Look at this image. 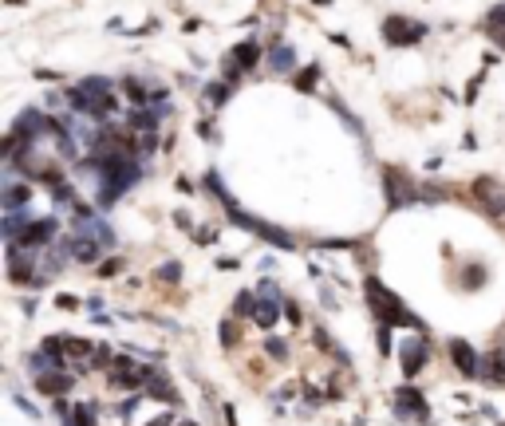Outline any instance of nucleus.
<instances>
[{
    "instance_id": "nucleus-11",
    "label": "nucleus",
    "mask_w": 505,
    "mask_h": 426,
    "mask_svg": "<svg viewBox=\"0 0 505 426\" xmlns=\"http://www.w3.org/2000/svg\"><path fill=\"white\" fill-rule=\"evenodd\" d=\"M36 379H40L44 395H68L71 391V375H63V371H56V375H36Z\"/></svg>"
},
{
    "instance_id": "nucleus-22",
    "label": "nucleus",
    "mask_w": 505,
    "mask_h": 426,
    "mask_svg": "<svg viewBox=\"0 0 505 426\" xmlns=\"http://www.w3.org/2000/svg\"><path fill=\"white\" fill-rule=\"evenodd\" d=\"M221 327H225V332H221V339H225V347H233V344H237V327H233V324H221Z\"/></svg>"
},
{
    "instance_id": "nucleus-2",
    "label": "nucleus",
    "mask_w": 505,
    "mask_h": 426,
    "mask_svg": "<svg viewBox=\"0 0 505 426\" xmlns=\"http://www.w3.org/2000/svg\"><path fill=\"white\" fill-rule=\"evenodd\" d=\"M423 24H411L406 16H387L383 20V36H387V44H395V48H406V44H415V40H423Z\"/></svg>"
},
{
    "instance_id": "nucleus-1",
    "label": "nucleus",
    "mask_w": 505,
    "mask_h": 426,
    "mask_svg": "<svg viewBox=\"0 0 505 426\" xmlns=\"http://www.w3.org/2000/svg\"><path fill=\"white\" fill-rule=\"evenodd\" d=\"M367 300H371V308H375V316L383 320V327H391V324H399V327H423V320L418 316H411L403 304H399V296L395 292H387L383 284H379L375 277H367Z\"/></svg>"
},
{
    "instance_id": "nucleus-7",
    "label": "nucleus",
    "mask_w": 505,
    "mask_h": 426,
    "mask_svg": "<svg viewBox=\"0 0 505 426\" xmlns=\"http://www.w3.org/2000/svg\"><path fill=\"white\" fill-rule=\"evenodd\" d=\"M233 221H237V225H245V229H253V233H261V237H268L273 241V245H292V241L285 237V233H280V229H273V225H265V221H257V218H249V213H241V209H233Z\"/></svg>"
},
{
    "instance_id": "nucleus-17",
    "label": "nucleus",
    "mask_w": 505,
    "mask_h": 426,
    "mask_svg": "<svg viewBox=\"0 0 505 426\" xmlns=\"http://www.w3.org/2000/svg\"><path fill=\"white\" fill-rule=\"evenodd\" d=\"M71 253H75L80 261H95V257H99V241H75Z\"/></svg>"
},
{
    "instance_id": "nucleus-23",
    "label": "nucleus",
    "mask_w": 505,
    "mask_h": 426,
    "mask_svg": "<svg viewBox=\"0 0 505 426\" xmlns=\"http://www.w3.org/2000/svg\"><path fill=\"white\" fill-rule=\"evenodd\" d=\"M123 268V261H107V265L99 268V277H115V272H119Z\"/></svg>"
},
{
    "instance_id": "nucleus-15",
    "label": "nucleus",
    "mask_w": 505,
    "mask_h": 426,
    "mask_svg": "<svg viewBox=\"0 0 505 426\" xmlns=\"http://www.w3.org/2000/svg\"><path fill=\"white\" fill-rule=\"evenodd\" d=\"M292 63H297V56H292V48H285V44H277V48H273V71H292Z\"/></svg>"
},
{
    "instance_id": "nucleus-18",
    "label": "nucleus",
    "mask_w": 505,
    "mask_h": 426,
    "mask_svg": "<svg viewBox=\"0 0 505 426\" xmlns=\"http://www.w3.org/2000/svg\"><path fill=\"white\" fill-rule=\"evenodd\" d=\"M316 80H320V68H304V71H300V80H297V87L300 91H312V87H316Z\"/></svg>"
},
{
    "instance_id": "nucleus-12",
    "label": "nucleus",
    "mask_w": 505,
    "mask_h": 426,
    "mask_svg": "<svg viewBox=\"0 0 505 426\" xmlns=\"http://www.w3.org/2000/svg\"><path fill=\"white\" fill-rule=\"evenodd\" d=\"M60 418H63V426H95V411L91 406H75V411L60 406Z\"/></svg>"
},
{
    "instance_id": "nucleus-8",
    "label": "nucleus",
    "mask_w": 505,
    "mask_h": 426,
    "mask_svg": "<svg viewBox=\"0 0 505 426\" xmlns=\"http://www.w3.org/2000/svg\"><path fill=\"white\" fill-rule=\"evenodd\" d=\"M399 415H415L418 422H426V415H430V411H426L423 395H418L415 387H403V391H399Z\"/></svg>"
},
{
    "instance_id": "nucleus-21",
    "label": "nucleus",
    "mask_w": 505,
    "mask_h": 426,
    "mask_svg": "<svg viewBox=\"0 0 505 426\" xmlns=\"http://www.w3.org/2000/svg\"><path fill=\"white\" fill-rule=\"evenodd\" d=\"M265 347H268V356H277V359H280V356H288V347L280 344V339H268Z\"/></svg>"
},
{
    "instance_id": "nucleus-4",
    "label": "nucleus",
    "mask_w": 505,
    "mask_h": 426,
    "mask_svg": "<svg viewBox=\"0 0 505 426\" xmlns=\"http://www.w3.org/2000/svg\"><path fill=\"white\" fill-rule=\"evenodd\" d=\"M399 359H403V371L406 375H418L423 371V363H426V344L423 339H403V347H399Z\"/></svg>"
},
{
    "instance_id": "nucleus-16",
    "label": "nucleus",
    "mask_w": 505,
    "mask_h": 426,
    "mask_svg": "<svg viewBox=\"0 0 505 426\" xmlns=\"http://www.w3.org/2000/svg\"><path fill=\"white\" fill-rule=\"evenodd\" d=\"M24 198H28V189H20L16 182H8V186H4V206H8V213H16V209L24 206Z\"/></svg>"
},
{
    "instance_id": "nucleus-6",
    "label": "nucleus",
    "mask_w": 505,
    "mask_h": 426,
    "mask_svg": "<svg viewBox=\"0 0 505 426\" xmlns=\"http://www.w3.org/2000/svg\"><path fill=\"white\" fill-rule=\"evenodd\" d=\"M51 233H56V221H51V218H44V221H28L16 245H28V249H36V245H48V241H51Z\"/></svg>"
},
{
    "instance_id": "nucleus-19",
    "label": "nucleus",
    "mask_w": 505,
    "mask_h": 426,
    "mask_svg": "<svg viewBox=\"0 0 505 426\" xmlns=\"http://www.w3.org/2000/svg\"><path fill=\"white\" fill-rule=\"evenodd\" d=\"M485 371H490V379H497V383H501V379H505V356H490Z\"/></svg>"
},
{
    "instance_id": "nucleus-9",
    "label": "nucleus",
    "mask_w": 505,
    "mask_h": 426,
    "mask_svg": "<svg viewBox=\"0 0 505 426\" xmlns=\"http://www.w3.org/2000/svg\"><path fill=\"white\" fill-rule=\"evenodd\" d=\"M383 178H387V194H391V206H406V201H415V186H411V182H403L395 170H387Z\"/></svg>"
},
{
    "instance_id": "nucleus-10",
    "label": "nucleus",
    "mask_w": 505,
    "mask_h": 426,
    "mask_svg": "<svg viewBox=\"0 0 505 426\" xmlns=\"http://www.w3.org/2000/svg\"><path fill=\"white\" fill-rule=\"evenodd\" d=\"M233 60H237V68L241 71H253L261 63V48H257V40H241L237 48H233Z\"/></svg>"
},
{
    "instance_id": "nucleus-20",
    "label": "nucleus",
    "mask_w": 505,
    "mask_h": 426,
    "mask_svg": "<svg viewBox=\"0 0 505 426\" xmlns=\"http://www.w3.org/2000/svg\"><path fill=\"white\" fill-rule=\"evenodd\" d=\"M225 95H229V87H221V83H213V87L206 91V103H209V107H218V103H225Z\"/></svg>"
},
{
    "instance_id": "nucleus-13",
    "label": "nucleus",
    "mask_w": 505,
    "mask_h": 426,
    "mask_svg": "<svg viewBox=\"0 0 505 426\" xmlns=\"http://www.w3.org/2000/svg\"><path fill=\"white\" fill-rule=\"evenodd\" d=\"M150 391H146V395L150 399H162V403H178V391H174V387H170L166 383V379H158V375H150Z\"/></svg>"
},
{
    "instance_id": "nucleus-3",
    "label": "nucleus",
    "mask_w": 505,
    "mask_h": 426,
    "mask_svg": "<svg viewBox=\"0 0 505 426\" xmlns=\"http://www.w3.org/2000/svg\"><path fill=\"white\" fill-rule=\"evenodd\" d=\"M107 371H111V383H115V387H127V391H130V387H139V383H150V375L142 371L139 363H130V359H115Z\"/></svg>"
},
{
    "instance_id": "nucleus-14",
    "label": "nucleus",
    "mask_w": 505,
    "mask_h": 426,
    "mask_svg": "<svg viewBox=\"0 0 505 426\" xmlns=\"http://www.w3.org/2000/svg\"><path fill=\"white\" fill-rule=\"evenodd\" d=\"M253 320H257L261 327H273V324H277V300H268V296H265L257 308H253Z\"/></svg>"
},
{
    "instance_id": "nucleus-5",
    "label": "nucleus",
    "mask_w": 505,
    "mask_h": 426,
    "mask_svg": "<svg viewBox=\"0 0 505 426\" xmlns=\"http://www.w3.org/2000/svg\"><path fill=\"white\" fill-rule=\"evenodd\" d=\"M450 356H454L462 375H482V359L474 356V347L466 344V339H450Z\"/></svg>"
}]
</instances>
